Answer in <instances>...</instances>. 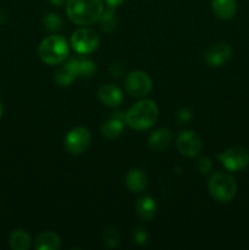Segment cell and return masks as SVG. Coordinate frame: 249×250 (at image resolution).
Instances as JSON below:
<instances>
[{"instance_id": "obj_1", "label": "cell", "mask_w": 249, "mask_h": 250, "mask_svg": "<svg viewBox=\"0 0 249 250\" xmlns=\"http://www.w3.org/2000/svg\"><path fill=\"white\" fill-rule=\"evenodd\" d=\"M66 11L73 23L89 26L99 21L104 12V0H67Z\"/></svg>"}, {"instance_id": "obj_2", "label": "cell", "mask_w": 249, "mask_h": 250, "mask_svg": "<svg viewBox=\"0 0 249 250\" xmlns=\"http://www.w3.org/2000/svg\"><path fill=\"white\" fill-rule=\"evenodd\" d=\"M124 116L127 126L136 131H144L150 128L158 121L159 109L153 100L144 99L132 105Z\"/></svg>"}, {"instance_id": "obj_3", "label": "cell", "mask_w": 249, "mask_h": 250, "mask_svg": "<svg viewBox=\"0 0 249 250\" xmlns=\"http://www.w3.org/2000/svg\"><path fill=\"white\" fill-rule=\"evenodd\" d=\"M208 189L210 195L216 202L226 204L234 198L237 193V182L232 175L227 172L212 173L208 181Z\"/></svg>"}, {"instance_id": "obj_4", "label": "cell", "mask_w": 249, "mask_h": 250, "mask_svg": "<svg viewBox=\"0 0 249 250\" xmlns=\"http://www.w3.org/2000/svg\"><path fill=\"white\" fill-rule=\"evenodd\" d=\"M38 54L41 60L46 65L61 63L68 55L67 41L61 36L46 37L39 44Z\"/></svg>"}, {"instance_id": "obj_5", "label": "cell", "mask_w": 249, "mask_h": 250, "mask_svg": "<svg viewBox=\"0 0 249 250\" xmlns=\"http://www.w3.org/2000/svg\"><path fill=\"white\" fill-rule=\"evenodd\" d=\"M220 163L231 172L242 171L249 165V151L241 146L226 149L217 155Z\"/></svg>"}, {"instance_id": "obj_6", "label": "cell", "mask_w": 249, "mask_h": 250, "mask_svg": "<svg viewBox=\"0 0 249 250\" xmlns=\"http://www.w3.org/2000/svg\"><path fill=\"white\" fill-rule=\"evenodd\" d=\"M92 143V134L85 127L72 128L65 137V148L71 155L77 156L84 153Z\"/></svg>"}, {"instance_id": "obj_7", "label": "cell", "mask_w": 249, "mask_h": 250, "mask_svg": "<svg viewBox=\"0 0 249 250\" xmlns=\"http://www.w3.org/2000/svg\"><path fill=\"white\" fill-rule=\"evenodd\" d=\"M100 39L93 29L80 28L71 36V45L80 55H85L95 51L99 46Z\"/></svg>"}, {"instance_id": "obj_8", "label": "cell", "mask_w": 249, "mask_h": 250, "mask_svg": "<svg viewBox=\"0 0 249 250\" xmlns=\"http://www.w3.org/2000/svg\"><path fill=\"white\" fill-rule=\"evenodd\" d=\"M153 87V82L149 75L143 71H132L124 80V88L129 95L136 98L145 97Z\"/></svg>"}, {"instance_id": "obj_9", "label": "cell", "mask_w": 249, "mask_h": 250, "mask_svg": "<svg viewBox=\"0 0 249 250\" xmlns=\"http://www.w3.org/2000/svg\"><path fill=\"white\" fill-rule=\"evenodd\" d=\"M176 146L183 156L194 158L202 151L203 142L199 134L195 133L194 131H185L178 134Z\"/></svg>"}, {"instance_id": "obj_10", "label": "cell", "mask_w": 249, "mask_h": 250, "mask_svg": "<svg viewBox=\"0 0 249 250\" xmlns=\"http://www.w3.org/2000/svg\"><path fill=\"white\" fill-rule=\"evenodd\" d=\"M231 55L232 49L228 44L216 43L205 50L204 60L211 67H220L229 60Z\"/></svg>"}, {"instance_id": "obj_11", "label": "cell", "mask_w": 249, "mask_h": 250, "mask_svg": "<svg viewBox=\"0 0 249 250\" xmlns=\"http://www.w3.org/2000/svg\"><path fill=\"white\" fill-rule=\"evenodd\" d=\"M124 125H126V116L124 112H116L102 125L100 128L102 136L107 139L117 138L124 131Z\"/></svg>"}, {"instance_id": "obj_12", "label": "cell", "mask_w": 249, "mask_h": 250, "mask_svg": "<svg viewBox=\"0 0 249 250\" xmlns=\"http://www.w3.org/2000/svg\"><path fill=\"white\" fill-rule=\"evenodd\" d=\"M98 98L107 107H117L124 100V94L119 87L114 84H103L98 89Z\"/></svg>"}, {"instance_id": "obj_13", "label": "cell", "mask_w": 249, "mask_h": 250, "mask_svg": "<svg viewBox=\"0 0 249 250\" xmlns=\"http://www.w3.org/2000/svg\"><path fill=\"white\" fill-rule=\"evenodd\" d=\"M211 9L217 19L229 21L237 12V0H211Z\"/></svg>"}, {"instance_id": "obj_14", "label": "cell", "mask_w": 249, "mask_h": 250, "mask_svg": "<svg viewBox=\"0 0 249 250\" xmlns=\"http://www.w3.org/2000/svg\"><path fill=\"white\" fill-rule=\"evenodd\" d=\"M67 65L70 66L71 70L75 72L76 77L90 78L93 77V75H94L95 72H97V67H95L94 62L90 61L89 59H83V58L70 59Z\"/></svg>"}, {"instance_id": "obj_15", "label": "cell", "mask_w": 249, "mask_h": 250, "mask_svg": "<svg viewBox=\"0 0 249 250\" xmlns=\"http://www.w3.org/2000/svg\"><path fill=\"white\" fill-rule=\"evenodd\" d=\"M172 141V134L168 128H159L150 134L148 139L149 148L153 151L165 150Z\"/></svg>"}, {"instance_id": "obj_16", "label": "cell", "mask_w": 249, "mask_h": 250, "mask_svg": "<svg viewBox=\"0 0 249 250\" xmlns=\"http://www.w3.org/2000/svg\"><path fill=\"white\" fill-rule=\"evenodd\" d=\"M158 205L156 202L149 195H143L139 198L136 203V211L137 215L144 221H151L155 217Z\"/></svg>"}, {"instance_id": "obj_17", "label": "cell", "mask_w": 249, "mask_h": 250, "mask_svg": "<svg viewBox=\"0 0 249 250\" xmlns=\"http://www.w3.org/2000/svg\"><path fill=\"white\" fill-rule=\"evenodd\" d=\"M126 186L132 193H141L148 186V177L145 172L139 168H133L126 176Z\"/></svg>"}, {"instance_id": "obj_18", "label": "cell", "mask_w": 249, "mask_h": 250, "mask_svg": "<svg viewBox=\"0 0 249 250\" xmlns=\"http://www.w3.org/2000/svg\"><path fill=\"white\" fill-rule=\"evenodd\" d=\"M37 250H59L61 248L60 237L53 231L42 232L34 241Z\"/></svg>"}, {"instance_id": "obj_19", "label": "cell", "mask_w": 249, "mask_h": 250, "mask_svg": "<svg viewBox=\"0 0 249 250\" xmlns=\"http://www.w3.org/2000/svg\"><path fill=\"white\" fill-rule=\"evenodd\" d=\"M11 249L14 250H27L31 247V236L24 229H16L11 232L9 238Z\"/></svg>"}, {"instance_id": "obj_20", "label": "cell", "mask_w": 249, "mask_h": 250, "mask_svg": "<svg viewBox=\"0 0 249 250\" xmlns=\"http://www.w3.org/2000/svg\"><path fill=\"white\" fill-rule=\"evenodd\" d=\"M100 28L106 33H111L117 27V16L115 12V7L109 6V9L104 10L99 19Z\"/></svg>"}, {"instance_id": "obj_21", "label": "cell", "mask_w": 249, "mask_h": 250, "mask_svg": "<svg viewBox=\"0 0 249 250\" xmlns=\"http://www.w3.org/2000/svg\"><path fill=\"white\" fill-rule=\"evenodd\" d=\"M76 75L70 66L66 63L55 72V83L60 87H68L75 81Z\"/></svg>"}, {"instance_id": "obj_22", "label": "cell", "mask_w": 249, "mask_h": 250, "mask_svg": "<svg viewBox=\"0 0 249 250\" xmlns=\"http://www.w3.org/2000/svg\"><path fill=\"white\" fill-rule=\"evenodd\" d=\"M43 24L48 31L58 32L62 28V19L56 14H46L43 17Z\"/></svg>"}, {"instance_id": "obj_23", "label": "cell", "mask_w": 249, "mask_h": 250, "mask_svg": "<svg viewBox=\"0 0 249 250\" xmlns=\"http://www.w3.org/2000/svg\"><path fill=\"white\" fill-rule=\"evenodd\" d=\"M103 241H104L105 246H107L109 248H115L120 244V234L117 232L116 229L114 227H109L104 231L103 233Z\"/></svg>"}, {"instance_id": "obj_24", "label": "cell", "mask_w": 249, "mask_h": 250, "mask_svg": "<svg viewBox=\"0 0 249 250\" xmlns=\"http://www.w3.org/2000/svg\"><path fill=\"white\" fill-rule=\"evenodd\" d=\"M132 237H133V241L136 242L137 244H139V246H143V244H145L149 239L148 233H146L145 229H142V227H138V229H133Z\"/></svg>"}, {"instance_id": "obj_25", "label": "cell", "mask_w": 249, "mask_h": 250, "mask_svg": "<svg viewBox=\"0 0 249 250\" xmlns=\"http://www.w3.org/2000/svg\"><path fill=\"white\" fill-rule=\"evenodd\" d=\"M211 167H212V164L209 158H200L197 164L198 171H199L202 175H207V173H209L210 171H211Z\"/></svg>"}, {"instance_id": "obj_26", "label": "cell", "mask_w": 249, "mask_h": 250, "mask_svg": "<svg viewBox=\"0 0 249 250\" xmlns=\"http://www.w3.org/2000/svg\"><path fill=\"white\" fill-rule=\"evenodd\" d=\"M190 117H192V112H190L188 109L180 110V111H178V114H177V119H178V121H180V122L189 121Z\"/></svg>"}, {"instance_id": "obj_27", "label": "cell", "mask_w": 249, "mask_h": 250, "mask_svg": "<svg viewBox=\"0 0 249 250\" xmlns=\"http://www.w3.org/2000/svg\"><path fill=\"white\" fill-rule=\"evenodd\" d=\"M105 2L107 4V6H111V7H116L119 5H121L122 2H124V0H104Z\"/></svg>"}, {"instance_id": "obj_28", "label": "cell", "mask_w": 249, "mask_h": 250, "mask_svg": "<svg viewBox=\"0 0 249 250\" xmlns=\"http://www.w3.org/2000/svg\"><path fill=\"white\" fill-rule=\"evenodd\" d=\"M50 2L54 5V6L60 7V6H62L63 4H65L66 0H50Z\"/></svg>"}, {"instance_id": "obj_29", "label": "cell", "mask_w": 249, "mask_h": 250, "mask_svg": "<svg viewBox=\"0 0 249 250\" xmlns=\"http://www.w3.org/2000/svg\"><path fill=\"white\" fill-rule=\"evenodd\" d=\"M4 21H5V15H4V12L0 10V24L4 23Z\"/></svg>"}, {"instance_id": "obj_30", "label": "cell", "mask_w": 249, "mask_h": 250, "mask_svg": "<svg viewBox=\"0 0 249 250\" xmlns=\"http://www.w3.org/2000/svg\"><path fill=\"white\" fill-rule=\"evenodd\" d=\"M2 112H4V106H2V103L1 100H0V120H1L2 117Z\"/></svg>"}]
</instances>
